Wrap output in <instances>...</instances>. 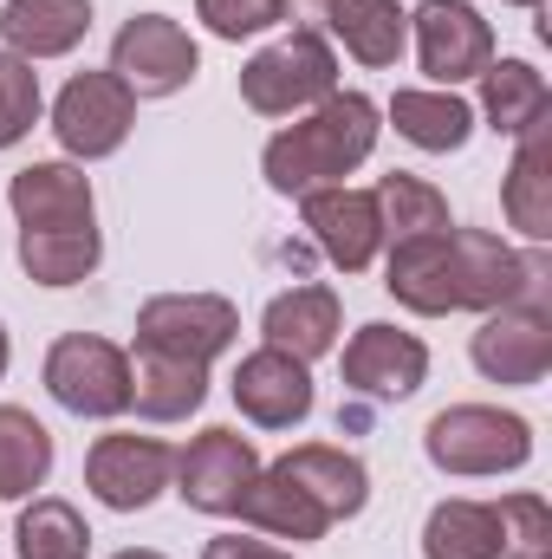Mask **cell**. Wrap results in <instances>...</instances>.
Masks as SVG:
<instances>
[{
	"label": "cell",
	"instance_id": "cell-11",
	"mask_svg": "<svg viewBox=\"0 0 552 559\" xmlns=\"http://www.w3.org/2000/svg\"><path fill=\"white\" fill-rule=\"evenodd\" d=\"M254 475H261V455H254V442L241 429H202L176 455V481H182L176 495L189 508H202V514H235L241 495L254 488Z\"/></svg>",
	"mask_w": 552,
	"mask_h": 559
},
{
	"label": "cell",
	"instance_id": "cell-33",
	"mask_svg": "<svg viewBox=\"0 0 552 559\" xmlns=\"http://www.w3.org/2000/svg\"><path fill=\"white\" fill-rule=\"evenodd\" d=\"M292 0H195V13L208 20L215 39H248V33H267L286 20Z\"/></svg>",
	"mask_w": 552,
	"mask_h": 559
},
{
	"label": "cell",
	"instance_id": "cell-17",
	"mask_svg": "<svg viewBox=\"0 0 552 559\" xmlns=\"http://www.w3.org/2000/svg\"><path fill=\"white\" fill-rule=\"evenodd\" d=\"M92 33V0H7L0 7V39L13 59H59Z\"/></svg>",
	"mask_w": 552,
	"mask_h": 559
},
{
	"label": "cell",
	"instance_id": "cell-30",
	"mask_svg": "<svg viewBox=\"0 0 552 559\" xmlns=\"http://www.w3.org/2000/svg\"><path fill=\"white\" fill-rule=\"evenodd\" d=\"M13 547H20V559H85L92 554V527H85V514L72 501L39 495L13 527Z\"/></svg>",
	"mask_w": 552,
	"mask_h": 559
},
{
	"label": "cell",
	"instance_id": "cell-2",
	"mask_svg": "<svg viewBox=\"0 0 552 559\" xmlns=\"http://www.w3.org/2000/svg\"><path fill=\"white\" fill-rule=\"evenodd\" d=\"M371 150H377V105L364 92H332L305 124H286L261 163L279 195H312L345 182Z\"/></svg>",
	"mask_w": 552,
	"mask_h": 559
},
{
	"label": "cell",
	"instance_id": "cell-3",
	"mask_svg": "<svg viewBox=\"0 0 552 559\" xmlns=\"http://www.w3.org/2000/svg\"><path fill=\"white\" fill-rule=\"evenodd\" d=\"M422 449L442 475H507L533 455V423L494 404H455L442 417H429Z\"/></svg>",
	"mask_w": 552,
	"mask_h": 559
},
{
	"label": "cell",
	"instance_id": "cell-37",
	"mask_svg": "<svg viewBox=\"0 0 552 559\" xmlns=\"http://www.w3.org/2000/svg\"><path fill=\"white\" fill-rule=\"evenodd\" d=\"M514 7H540V0H514Z\"/></svg>",
	"mask_w": 552,
	"mask_h": 559
},
{
	"label": "cell",
	"instance_id": "cell-5",
	"mask_svg": "<svg viewBox=\"0 0 552 559\" xmlns=\"http://www.w3.org/2000/svg\"><path fill=\"white\" fill-rule=\"evenodd\" d=\"M46 391L72 417H124L131 411V358L111 338L65 332L46 352Z\"/></svg>",
	"mask_w": 552,
	"mask_h": 559
},
{
	"label": "cell",
	"instance_id": "cell-25",
	"mask_svg": "<svg viewBox=\"0 0 552 559\" xmlns=\"http://www.w3.org/2000/svg\"><path fill=\"white\" fill-rule=\"evenodd\" d=\"M98 254H105L98 222H85V228H20V267L39 286H79L98 267Z\"/></svg>",
	"mask_w": 552,
	"mask_h": 559
},
{
	"label": "cell",
	"instance_id": "cell-7",
	"mask_svg": "<svg viewBox=\"0 0 552 559\" xmlns=\"http://www.w3.org/2000/svg\"><path fill=\"white\" fill-rule=\"evenodd\" d=\"M475 371L488 384H540L552 371V319L540 293H520L507 306H494L475 332Z\"/></svg>",
	"mask_w": 552,
	"mask_h": 559
},
{
	"label": "cell",
	"instance_id": "cell-15",
	"mask_svg": "<svg viewBox=\"0 0 552 559\" xmlns=\"http://www.w3.org/2000/svg\"><path fill=\"white\" fill-rule=\"evenodd\" d=\"M429 378V352L416 332L397 325H364L351 345H345V384L358 397H416Z\"/></svg>",
	"mask_w": 552,
	"mask_h": 559
},
{
	"label": "cell",
	"instance_id": "cell-8",
	"mask_svg": "<svg viewBox=\"0 0 552 559\" xmlns=\"http://www.w3.org/2000/svg\"><path fill=\"white\" fill-rule=\"evenodd\" d=\"M195 66H202V52H195V39L169 13H137L111 39V72H118V85L131 98H169V92H182L195 79Z\"/></svg>",
	"mask_w": 552,
	"mask_h": 559
},
{
	"label": "cell",
	"instance_id": "cell-24",
	"mask_svg": "<svg viewBox=\"0 0 552 559\" xmlns=\"http://www.w3.org/2000/svg\"><path fill=\"white\" fill-rule=\"evenodd\" d=\"M481 111H488V124L501 138H520V131H533L552 111V92L527 59H488V72H481Z\"/></svg>",
	"mask_w": 552,
	"mask_h": 559
},
{
	"label": "cell",
	"instance_id": "cell-23",
	"mask_svg": "<svg viewBox=\"0 0 552 559\" xmlns=\"http://www.w3.org/2000/svg\"><path fill=\"white\" fill-rule=\"evenodd\" d=\"M208 397V365H182V358H163V352H137L131 365V404L149 423H182L189 411H202Z\"/></svg>",
	"mask_w": 552,
	"mask_h": 559
},
{
	"label": "cell",
	"instance_id": "cell-14",
	"mask_svg": "<svg viewBox=\"0 0 552 559\" xmlns=\"http://www.w3.org/2000/svg\"><path fill=\"white\" fill-rule=\"evenodd\" d=\"M235 404H241V417H254L261 429H292V423L312 417V371L292 352L261 345L235 371Z\"/></svg>",
	"mask_w": 552,
	"mask_h": 559
},
{
	"label": "cell",
	"instance_id": "cell-35",
	"mask_svg": "<svg viewBox=\"0 0 552 559\" xmlns=\"http://www.w3.org/2000/svg\"><path fill=\"white\" fill-rule=\"evenodd\" d=\"M118 559H163V554H149V547H131V554H118Z\"/></svg>",
	"mask_w": 552,
	"mask_h": 559
},
{
	"label": "cell",
	"instance_id": "cell-18",
	"mask_svg": "<svg viewBox=\"0 0 552 559\" xmlns=\"http://www.w3.org/2000/svg\"><path fill=\"white\" fill-rule=\"evenodd\" d=\"M274 468L286 475V481H299V488L332 514V527L351 521V514H364V501H371V475H364V462L345 455V449H332V442H305V449L279 455Z\"/></svg>",
	"mask_w": 552,
	"mask_h": 559
},
{
	"label": "cell",
	"instance_id": "cell-12",
	"mask_svg": "<svg viewBox=\"0 0 552 559\" xmlns=\"http://www.w3.org/2000/svg\"><path fill=\"white\" fill-rule=\"evenodd\" d=\"M416 59L435 85L481 79L494 59V33L468 0H422L416 7Z\"/></svg>",
	"mask_w": 552,
	"mask_h": 559
},
{
	"label": "cell",
	"instance_id": "cell-31",
	"mask_svg": "<svg viewBox=\"0 0 552 559\" xmlns=\"http://www.w3.org/2000/svg\"><path fill=\"white\" fill-rule=\"evenodd\" d=\"M39 124V72L13 52H0V150Z\"/></svg>",
	"mask_w": 552,
	"mask_h": 559
},
{
	"label": "cell",
	"instance_id": "cell-29",
	"mask_svg": "<svg viewBox=\"0 0 552 559\" xmlns=\"http://www.w3.org/2000/svg\"><path fill=\"white\" fill-rule=\"evenodd\" d=\"M391 118H397V138H410L416 150H435V156L475 138V111L455 92H397Z\"/></svg>",
	"mask_w": 552,
	"mask_h": 559
},
{
	"label": "cell",
	"instance_id": "cell-16",
	"mask_svg": "<svg viewBox=\"0 0 552 559\" xmlns=\"http://www.w3.org/2000/svg\"><path fill=\"white\" fill-rule=\"evenodd\" d=\"M7 202H13L20 228H85V222H98L92 182L72 163H33V169H20L13 189H7Z\"/></svg>",
	"mask_w": 552,
	"mask_h": 559
},
{
	"label": "cell",
	"instance_id": "cell-10",
	"mask_svg": "<svg viewBox=\"0 0 552 559\" xmlns=\"http://www.w3.org/2000/svg\"><path fill=\"white\" fill-rule=\"evenodd\" d=\"M169 475H176V449L156 436H98L85 455V488L118 514L149 508L169 488Z\"/></svg>",
	"mask_w": 552,
	"mask_h": 559
},
{
	"label": "cell",
	"instance_id": "cell-34",
	"mask_svg": "<svg viewBox=\"0 0 552 559\" xmlns=\"http://www.w3.org/2000/svg\"><path fill=\"white\" fill-rule=\"evenodd\" d=\"M202 559H292V554H279V547H267V540L221 534V540H208V547H202Z\"/></svg>",
	"mask_w": 552,
	"mask_h": 559
},
{
	"label": "cell",
	"instance_id": "cell-9",
	"mask_svg": "<svg viewBox=\"0 0 552 559\" xmlns=\"http://www.w3.org/2000/svg\"><path fill=\"white\" fill-rule=\"evenodd\" d=\"M131 124H137V98L118 85V72H79V79L59 92V105H52L59 143H65L72 156H85V163L124 150Z\"/></svg>",
	"mask_w": 552,
	"mask_h": 559
},
{
	"label": "cell",
	"instance_id": "cell-13",
	"mask_svg": "<svg viewBox=\"0 0 552 559\" xmlns=\"http://www.w3.org/2000/svg\"><path fill=\"white\" fill-rule=\"evenodd\" d=\"M305 228L325 248V261L345 267V274H364L377 261V248H384V222H377V195L371 189H345V182L312 189L305 195Z\"/></svg>",
	"mask_w": 552,
	"mask_h": 559
},
{
	"label": "cell",
	"instance_id": "cell-36",
	"mask_svg": "<svg viewBox=\"0 0 552 559\" xmlns=\"http://www.w3.org/2000/svg\"><path fill=\"white\" fill-rule=\"evenodd\" d=\"M0 378H7V325H0Z\"/></svg>",
	"mask_w": 552,
	"mask_h": 559
},
{
	"label": "cell",
	"instance_id": "cell-19",
	"mask_svg": "<svg viewBox=\"0 0 552 559\" xmlns=\"http://www.w3.org/2000/svg\"><path fill=\"white\" fill-rule=\"evenodd\" d=\"M261 332H267L274 352H292L299 365L325 358L338 345V293L332 286H292V293H279L274 306H267V319H261Z\"/></svg>",
	"mask_w": 552,
	"mask_h": 559
},
{
	"label": "cell",
	"instance_id": "cell-32",
	"mask_svg": "<svg viewBox=\"0 0 552 559\" xmlns=\"http://www.w3.org/2000/svg\"><path fill=\"white\" fill-rule=\"evenodd\" d=\"M501 514V554L507 559H547V540H552V514L540 495H507L494 501Z\"/></svg>",
	"mask_w": 552,
	"mask_h": 559
},
{
	"label": "cell",
	"instance_id": "cell-22",
	"mask_svg": "<svg viewBox=\"0 0 552 559\" xmlns=\"http://www.w3.org/2000/svg\"><path fill=\"white\" fill-rule=\"evenodd\" d=\"M235 514H241L248 527L274 534V540H292V547H299V540H319V534L332 527V514H325L299 481H286L279 468H261V475H254V488L241 495Z\"/></svg>",
	"mask_w": 552,
	"mask_h": 559
},
{
	"label": "cell",
	"instance_id": "cell-6",
	"mask_svg": "<svg viewBox=\"0 0 552 559\" xmlns=\"http://www.w3.org/2000/svg\"><path fill=\"white\" fill-rule=\"evenodd\" d=\"M241 312L221 293H163L137 312V352H163L182 365H208L235 345Z\"/></svg>",
	"mask_w": 552,
	"mask_h": 559
},
{
	"label": "cell",
	"instance_id": "cell-28",
	"mask_svg": "<svg viewBox=\"0 0 552 559\" xmlns=\"http://www.w3.org/2000/svg\"><path fill=\"white\" fill-rule=\"evenodd\" d=\"M52 475V436L33 411L0 404V501H26Z\"/></svg>",
	"mask_w": 552,
	"mask_h": 559
},
{
	"label": "cell",
	"instance_id": "cell-1",
	"mask_svg": "<svg viewBox=\"0 0 552 559\" xmlns=\"http://www.w3.org/2000/svg\"><path fill=\"white\" fill-rule=\"evenodd\" d=\"M540 280H547L540 254H514L488 228H442L391 248L384 286L397 293V306L442 319V312H494L520 293H540Z\"/></svg>",
	"mask_w": 552,
	"mask_h": 559
},
{
	"label": "cell",
	"instance_id": "cell-20",
	"mask_svg": "<svg viewBox=\"0 0 552 559\" xmlns=\"http://www.w3.org/2000/svg\"><path fill=\"white\" fill-rule=\"evenodd\" d=\"M312 13L345 39V52L358 59V66H397L404 59V33H410V20L397 13V0H312Z\"/></svg>",
	"mask_w": 552,
	"mask_h": 559
},
{
	"label": "cell",
	"instance_id": "cell-26",
	"mask_svg": "<svg viewBox=\"0 0 552 559\" xmlns=\"http://www.w3.org/2000/svg\"><path fill=\"white\" fill-rule=\"evenodd\" d=\"M422 559H501L494 501H442L422 527Z\"/></svg>",
	"mask_w": 552,
	"mask_h": 559
},
{
	"label": "cell",
	"instance_id": "cell-4",
	"mask_svg": "<svg viewBox=\"0 0 552 559\" xmlns=\"http://www.w3.org/2000/svg\"><path fill=\"white\" fill-rule=\"evenodd\" d=\"M338 92V59L319 33H292L241 66V98L261 118H292L305 105H325Z\"/></svg>",
	"mask_w": 552,
	"mask_h": 559
},
{
	"label": "cell",
	"instance_id": "cell-27",
	"mask_svg": "<svg viewBox=\"0 0 552 559\" xmlns=\"http://www.w3.org/2000/svg\"><path fill=\"white\" fill-rule=\"evenodd\" d=\"M377 222H384V241L391 248H404V241H422V235H442V228H455L448 222V202H442V189H429L422 176H404V169H391L377 189Z\"/></svg>",
	"mask_w": 552,
	"mask_h": 559
},
{
	"label": "cell",
	"instance_id": "cell-21",
	"mask_svg": "<svg viewBox=\"0 0 552 559\" xmlns=\"http://www.w3.org/2000/svg\"><path fill=\"white\" fill-rule=\"evenodd\" d=\"M507 222L527 235V241H547L552 235V124L540 118L533 131H520V150H514V169H507Z\"/></svg>",
	"mask_w": 552,
	"mask_h": 559
}]
</instances>
